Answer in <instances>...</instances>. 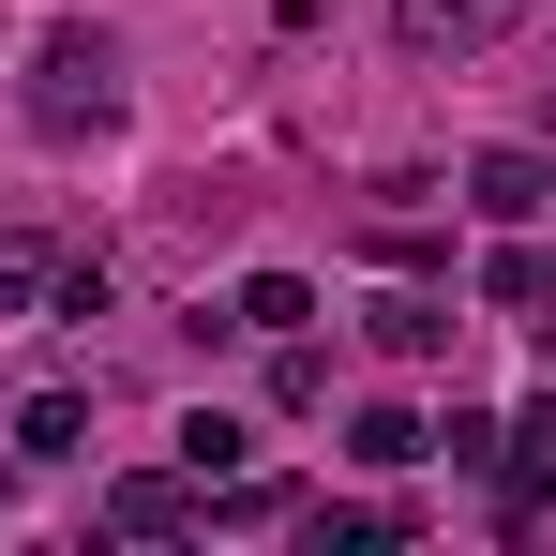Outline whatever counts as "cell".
<instances>
[{"mask_svg": "<svg viewBox=\"0 0 556 556\" xmlns=\"http://www.w3.org/2000/svg\"><path fill=\"white\" fill-rule=\"evenodd\" d=\"M30 136H46V151H76V136H105V121H121V46H105L91 15H61V30H46V46H30Z\"/></svg>", "mask_w": 556, "mask_h": 556, "instance_id": "6da1fadb", "label": "cell"}, {"mask_svg": "<svg viewBox=\"0 0 556 556\" xmlns=\"http://www.w3.org/2000/svg\"><path fill=\"white\" fill-rule=\"evenodd\" d=\"M466 211L542 226V211H556V151H466Z\"/></svg>", "mask_w": 556, "mask_h": 556, "instance_id": "7a4b0ae2", "label": "cell"}, {"mask_svg": "<svg viewBox=\"0 0 556 556\" xmlns=\"http://www.w3.org/2000/svg\"><path fill=\"white\" fill-rule=\"evenodd\" d=\"M362 331H376V362H452V331H466V316L437 301V286H391Z\"/></svg>", "mask_w": 556, "mask_h": 556, "instance_id": "3957f363", "label": "cell"}, {"mask_svg": "<svg viewBox=\"0 0 556 556\" xmlns=\"http://www.w3.org/2000/svg\"><path fill=\"white\" fill-rule=\"evenodd\" d=\"M391 30H406V61H481L496 46V0H391Z\"/></svg>", "mask_w": 556, "mask_h": 556, "instance_id": "277c9868", "label": "cell"}, {"mask_svg": "<svg viewBox=\"0 0 556 556\" xmlns=\"http://www.w3.org/2000/svg\"><path fill=\"white\" fill-rule=\"evenodd\" d=\"M105 527H121V542H181V527H195V481H105Z\"/></svg>", "mask_w": 556, "mask_h": 556, "instance_id": "5b68a950", "label": "cell"}, {"mask_svg": "<svg viewBox=\"0 0 556 556\" xmlns=\"http://www.w3.org/2000/svg\"><path fill=\"white\" fill-rule=\"evenodd\" d=\"M15 452H30V466H76V452H91V406H76V391H30V406H15Z\"/></svg>", "mask_w": 556, "mask_h": 556, "instance_id": "8992f818", "label": "cell"}, {"mask_svg": "<svg viewBox=\"0 0 556 556\" xmlns=\"http://www.w3.org/2000/svg\"><path fill=\"white\" fill-rule=\"evenodd\" d=\"M226 331H316V286H301V271H241Z\"/></svg>", "mask_w": 556, "mask_h": 556, "instance_id": "52a82bcc", "label": "cell"}, {"mask_svg": "<svg viewBox=\"0 0 556 556\" xmlns=\"http://www.w3.org/2000/svg\"><path fill=\"white\" fill-rule=\"evenodd\" d=\"M271 406H286V421L331 406V346H316V331H271Z\"/></svg>", "mask_w": 556, "mask_h": 556, "instance_id": "ba28073f", "label": "cell"}, {"mask_svg": "<svg viewBox=\"0 0 556 556\" xmlns=\"http://www.w3.org/2000/svg\"><path fill=\"white\" fill-rule=\"evenodd\" d=\"M241 452H256V421H241V406H195V421H181V481H226Z\"/></svg>", "mask_w": 556, "mask_h": 556, "instance_id": "9c48e42d", "label": "cell"}, {"mask_svg": "<svg viewBox=\"0 0 556 556\" xmlns=\"http://www.w3.org/2000/svg\"><path fill=\"white\" fill-rule=\"evenodd\" d=\"M346 452H362V466H421V452H437V421H421V406H362Z\"/></svg>", "mask_w": 556, "mask_h": 556, "instance_id": "30bf717a", "label": "cell"}, {"mask_svg": "<svg viewBox=\"0 0 556 556\" xmlns=\"http://www.w3.org/2000/svg\"><path fill=\"white\" fill-rule=\"evenodd\" d=\"M481 301H556V256L542 241H496V256H481Z\"/></svg>", "mask_w": 556, "mask_h": 556, "instance_id": "8fae6325", "label": "cell"}, {"mask_svg": "<svg viewBox=\"0 0 556 556\" xmlns=\"http://www.w3.org/2000/svg\"><path fill=\"white\" fill-rule=\"evenodd\" d=\"M437 452H452V466H481V481H496V452H511V421H481V406H452V421H437Z\"/></svg>", "mask_w": 556, "mask_h": 556, "instance_id": "7c38bea8", "label": "cell"}, {"mask_svg": "<svg viewBox=\"0 0 556 556\" xmlns=\"http://www.w3.org/2000/svg\"><path fill=\"white\" fill-rule=\"evenodd\" d=\"M61 271V256H46V241H0V316H15V301H30V286Z\"/></svg>", "mask_w": 556, "mask_h": 556, "instance_id": "4fadbf2b", "label": "cell"}, {"mask_svg": "<svg viewBox=\"0 0 556 556\" xmlns=\"http://www.w3.org/2000/svg\"><path fill=\"white\" fill-rule=\"evenodd\" d=\"M511 437H527V452H542V466H556V391H542V406H527V421H511Z\"/></svg>", "mask_w": 556, "mask_h": 556, "instance_id": "5bb4252c", "label": "cell"}]
</instances>
